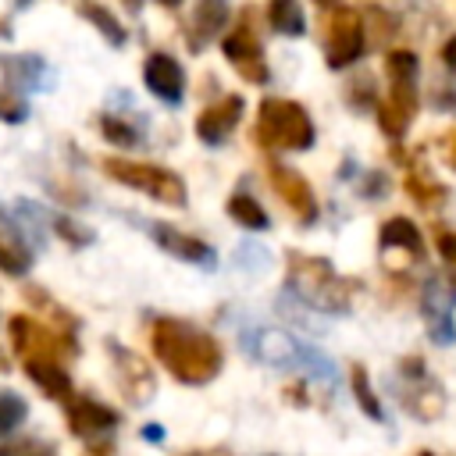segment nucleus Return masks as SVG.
Instances as JSON below:
<instances>
[{
  "instance_id": "obj_3",
  "label": "nucleus",
  "mask_w": 456,
  "mask_h": 456,
  "mask_svg": "<svg viewBox=\"0 0 456 456\" xmlns=\"http://www.w3.org/2000/svg\"><path fill=\"white\" fill-rule=\"evenodd\" d=\"M260 139L274 146H292L303 150L314 142V125L299 103L289 100H267L260 107Z\"/></svg>"
},
{
  "instance_id": "obj_25",
  "label": "nucleus",
  "mask_w": 456,
  "mask_h": 456,
  "mask_svg": "<svg viewBox=\"0 0 456 456\" xmlns=\"http://www.w3.org/2000/svg\"><path fill=\"white\" fill-rule=\"evenodd\" d=\"M445 64H449V68L456 71V36H452V39L445 43Z\"/></svg>"
},
{
  "instance_id": "obj_2",
  "label": "nucleus",
  "mask_w": 456,
  "mask_h": 456,
  "mask_svg": "<svg viewBox=\"0 0 456 456\" xmlns=\"http://www.w3.org/2000/svg\"><path fill=\"white\" fill-rule=\"evenodd\" d=\"M103 167H107V175H110L114 182L132 185V189H139V192H150V196L160 200V203H175V207L185 203V185H182V178L171 175V171H164V167L135 164V160H121V157H107Z\"/></svg>"
},
{
  "instance_id": "obj_7",
  "label": "nucleus",
  "mask_w": 456,
  "mask_h": 456,
  "mask_svg": "<svg viewBox=\"0 0 456 456\" xmlns=\"http://www.w3.org/2000/svg\"><path fill=\"white\" fill-rule=\"evenodd\" d=\"M224 53H228V61H232L246 78H256V82H264V78H267L264 61H260V43L249 36V28H246V25L232 28V32L224 36Z\"/></svg>"
},
{
  "instance_id": "obj_9",
  "label": "nucleus",
  "mask_w": 456,
  "mask_h": 456,
  "mask_svg": "<svg viewBox=\"0 0 456 456\" xmlns=\"http://www.w3.org/2000/svg\"><path fill=\"white\" fill-rule=\"evenodd\" d=\"M267 363H299V360H306V363H317V353H310V349H303L296 338H289L285 331H274V328H267V331H260L256 335V346H253Z\"/></svg>"
},
{
  "instance_id": "obj_29",
  "label": "nucleus",
  "mask_w": 456,
  "mask_h": 456,
  "mask_svg": "<svg viewBox=\"0 0 456 456\" xmlns=\"http://www.w3.org/2000/svg\"><path fill=\"white\" fill-rule=\"evenodd\" d=\"M420 456H431V452H420Z\"/></svg>"
},
{
  "instance_id": "obj_1",
  "label": "nucleus",
  "mask_w": 456,
  "mask_h": 456,
  "mask_svg": "<svg viewBox=\"0 0 456 456\" xmlns=\"http://www.w3.org/2000/svg\"><path fill=\"white\" fill-rule=\"evenodd\" d=\"M153 349L164 360V367L178 381H189V385L210 381L221 370L217 342L207 331H200L192 324H182V321H160L153 328Z\"/></svg>"
},
{
  "instance_id": "obj_5",
  "label": "nucleus",
  "mask_w": 456,
  "mask_h": 456,
  "mask_svg": "<svg viewBox=\"0 0 456 456\" xmlns=\"http://www.w3.org/2000/svg\"><path fill=\"white\" fill-rule=\"evenodd\" d=\"M324 50H328V64L331 68H342V64H349V61L360 57V50H363V28H360L356 11H338L331 18Z\"/></svg>"
},
{
  "instance_id": "obj_8",
  "label": "nucleus",
  "mask_w": 456,
  "mask_h": 456,
  "mask_svg": "<svg viewBox=\"0 0 456 456\" xmlns=\"http://www.w3.org/2000/svg\"><path fill=\"white\" fill-rule=\"evenodd\" d=\"M239 110H242V100H239V96H224L221 103H214V107H207V110L200 114V121H196V135H200L203 142L217 146V142L235 128Z\"/></svg>"
},
{
  "instance_id": "obj_18",
  "label": "nucleus",
  "mask_w": 456,
  "mask_h": 456,
  "mask_svg": "<svg viewBox=\"0 0 456 456\" xmlns=\"http://www.w3.org/2000/svg\"><path fill=\"white\" fill-rule=\"evenodd\" d=\"M228 214L235 217V221H242L246 228H267V214L256 207V200H249V196H232L228 200Z\"/></svg>"
},
{
  "instance_id": "obj_13",
  "label": "nucleus",
  "mask_w": 456,
  "mask_h": 456,
  "mask_svg": "<svg viewBox=\"0 0 456 456\" xmlns=\"http://www.w3.org/2000/svg\"><path fill=\"white\" fill-rule=\"evenodd\" d=\"M228 18V0H200L196 7V32H192V46H203L214 32L224 28Z\"/></svg>"
},
{
  "instance_id": "obj_28",
  "label": "nucleus",
  "mask_w": 456,
  "mask_h": 456,
  "mask_svg": "<svg viewBox=\"0 0 456 456\" xmlns=\"http://www.w3.org/2000/svg\"><path fill=\"white\" fill-rule=\"evenodd\" d=\"M317 4H331V0H317Z\"/></svg>"
},
{
  "instance_id": "obj_14",
  "label": "nucleus",
  "mask_w": 456,
  "mask_h": 456,
  "mask_svg": "<svg viewBox=\"0 0 456 456\" xmlns=\"http://www.w3.org/2000/svg\"><path fill=\"white\" fill-rule=\"evenodd\" d=\"M381 246H385V249H395V246H399V249H406V253H420L424 242H420V232H417L406 217H392V221L381 228Z\"/></svg>"
},
{
  "instance_id": "obj_11",
  "label": "nucleus",
  "mask_w": 456,
  "mask_h": 456,
  "mask_svg": "<svg viewBox=\"0 0 456 456\" xmlns=\"http://www.w3.org/2000/svg\"><path fill=\"white\" fill-rule=\"evenodd\" d=\"M274 189L289 200V207L296 210V217H303V221H310L314 217V196H310V185L296 175V171H285V167H274Z\"/></svg>"
},
{
  "instance_id": "obj_26",
  "label": "nucleus",
  "mask_w": 456,
  "mask_h": 456,
  "mask_svg": "<svg viewBox=\"0 0 456 456\" xmlns=\"http://www.w3.org/2000/svg\"><path fill=\"white\" fill-rule=\"evenodd\" d=\"M449 160L456 164V135H452V142H449Z\"/></svg>"
},
{
  "instance_id": "obj_15",
  "label": "nucleus",
  "mask_w": 456,
  "mask_h": 456,
  "mask_svg": "<svg viewBox=\"0 0 456 456\" xmlns=\"http://www.w3.org/2000/svg\"><path fill=\"white\" fill-rule=\"evenodd\" d=\"M32 267V253L21 246V239L14 232L0 228V271L7 274H25Z\"/></svg>"
},
{
  "instance_id": "obj_23",
  "label": "nucleus",
  "mask_w": 456,
  "mask_h": 456,
  "mask_svg": "<svg viewBox=\"0 0 456 456\" xmlns=\"http://www.w3.org/2000/svg\"><path fill=\"white\" fill-rule=\"evenodd\" d=\"M21 413H25V403H21V399H14V395H0V428L18 424Z\"/></svg>"
},
{
  "instance_id": "obj_27",
  "label": "nucleus",
  "mask_w": 456,
  "mask_h": 456,
  "mask_svg": "<svg viewBox=\"0 0 456 456\" xmlns=\"http://www.w3.org/2000/svg\"><path fill=\"white\" fill-rule=\"evenodd\" d=\"M160 4H178V0H160Z\"/></svg>"
},
{
  "instance_id": "obj_24",
  "label": "nucleus",
  "mask_w": 456,
  "mask_h": 456,
  "mask_svg": "<svg viewBox=\"0 0 456 456\" xmlns=\"http://www.w3.org/2000/svg\"><path fill=\"white\" fill-rule=\"evenodd\" d=\"M438 249H442V256H445L449 264H456V235H442V239H438Z\"/></svg>"
},
{
  "instance_id": "obj_12",
  "label": "nucleus",
  "mask_w": 456,
  "mask_h": 456,
  "mask_svg": "<svg viewBox=\"0 0 456 456\" xmlns=\"http://www.w3.org/2000/svg\"><path fill=\"white\" fill-rule=\"evenodd\" d=\"M68 420H71V428H75L78 435H100V431H107V428L118 424V417H114L107 406H96V403H86V399L71 406Z\"/></svg>"
},
{
  "instance_id": "obj_19",
  "label": "nucleus",
  "mask_w": 456,
  "mask_h": 456,
  "mask_svg": "<svg viewBox=\"0 0 456 456\" xmlns=\"http://www.w3.org/2000/svg\"><path fill=\"white\" fill-rule=\"evenodd\" d=\"M82 14L110 39V43H125V32H121V25H118V18L110 14V11H103V7H96V4H82Z\"/></svg>"
},
{
  "instance_id": "obj_16",
  "label": "nucleus",
  "mask_w": 456,
  "mask_h": 456,
  "mask_svg": "<svg viewBox=\"0 0 456 456\" xmlns=\"http://www.w3.org/2000/svg\"><path fill=\"white\" fill-rule=\"evenodd\" d=\"M271 25H274L278 32L303 36V32H306V18H303L299 0H271Z\"/></svg>"
},
{
  "instance_id": "obj_10",
  "label": "nucleus",
  "mask_w": 456,
  "mask_h": 456,
  "mask_svg": "<svg viewBox=\"0 0 456 456\" xmlns=\"http://www.w3.org/2000/svg\"><path fill=\"white\" fill-rule=\"evenodd\" d=\"M150 232H153V239L167 249V253H175V256H182V260H203V264H210V246H203L200 239H192V235H182V232H175L171 224H150Z\"/></svg>"
},
{
  "instance_id": "obj_6",
  "label": "nucleus",
  "mask_w": 456,
  "mask_h": 456,
  "mask_svg": "<svg viewBox=\"0 0 456 456\" xmlns=\"http://www.w3.org/2000/svg\"><path fill=\"white\" fill-rule=\"evenodd\" d=\"M142 78H146V89H150L153 96H160V100H167V103H178V100H182L185 75H182V68H178L175 57L153 53V57L146 61V68H142Z\"/></svg>"
},
{
  "instance_id": "obj_17",
  "label": "nucleus",
  "mask_w": 456,
  "mask_h": 456,
  "mask_svg": "<svg viewBox=\"0 0 456 456\" xmlns=\"http://www.w3.org/2000/svg\"><path fill=\"white\" fill-rule=\"evenodd\" d=\"M28 374L50 392V395H64L68 392V378L53 360H28Z\"/></svg>"
},
{
  "instance_id": "obj_20",
  "label": "nucleus",
  "mask_w": 456,
  "mask_h": 456,
  "mask_svg": "<svg viewBox=\"0 0 456 456\" xmlns=\"http://www.w3.org/2000/svg\"><path fill=\"white\" fill-rule=\"evenodd\" d=\"M381 128L388 132V135H399L403 128H406V121H410V107H403V103H381Z\"/></svg>"
},
{
  "instance_id": "obj_4",
  "label": "nucleus",
  "mask_w": 456,
  "mask_h": 456,
  "mask_svg": "<svg viewBox=\"0 0 456 456\" xmlns=\"http://www.w3.org/2000/svg\"><path fill=\"white\" fill-rule=\"evenodd\" d=\"M292 285L306 303H314L321 310H346V303H349L346 281H338L335 271L314 256H292Z\"/></svg>"
},
{
  "instance_id": "obj_22",
  "label": "nucleus",
  "mask_w": 456,
  "mask_h": 456,
  "mask_svg": "<svg viewBox=\"0 0 456 456\" xmlns=\"http://www.w3.org/2000/svg\"><path fill=\"white\" fill-rule=\"evenodd\" d=\"M103 135L114 139L118 146H135V139H139L128 125H121V121H114V118H103Z\"/></svg>"
},
{
  "instance_id": "obj_21",
  "label": "nucleus",
  "mask_w": 456,
  "mask_h": 456,
  "mask_svg": "<svg viewBox=\"0 0 456 456\" xmlns=\"http://www.w3.org/2000/svg\"><path fill=\"white\" fill-rule=\"evenodd\" d=\"M353 392H356V399H360L363 413H370V417H381V406H378L374 392L367 388V374H363V367H353Z\"/></svg>"
}]
</instances>
